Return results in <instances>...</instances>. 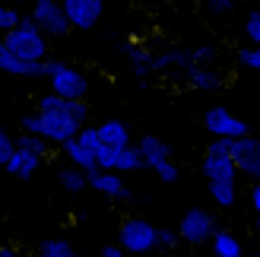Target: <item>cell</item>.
Segmentation results:
<instances>
[{
  "instance_id": "cell-1",
  "label": "cell",
  "mask_w": 260,
  "mask_h": 257,
  "mask_svg": "<svg viewBox=\"0 0 260 257\" xmlns=\"http://www.w3.org/2000/svg\"><path fill=\"white\" fill-rule=\"evenodd\" d=\"M7 48L13 54H19L22 60H32V63H45L48 60V35L32 22V16H22V22L13 29L10 35H4Z\"/></svg>"
},
{
  "instance_id": "cell-2",
  "label": "cell",
  "mask_w": 260,
  "mask_h": 257,
  "mask_svg": "<svg viewBox=\"0 0 260 257\" xmlns=\"http://www.w3.org/2000/svg\"><path fill=\"white\" fill-rule=\"evenodd\" d=\"M48 80H51V92L60 95V99H70V102H86L89 92V76L83 70H76L73 63H63V60H48Z\"/></svg>"
},
{
  "instance_id": "cell-3",
  "label": "cell",
  "mask_w": 260,
  "mask_h": 257,
  "mask_svg": "<svg viewBox=\"0 0 260 257\" xmlns=\"http://www.w3.org/2000/svg\"><path fill=\"white\" fill-rule=\"evenodd\" d=\"M118 245L124 251H130V254H146L152 248H159V229L152 222H146V219H140V216L124 219L121 232H118Z\"/></svg>"
},
{
  "instance_id": "cell-4",
  "label": "cell",
  "mask_w": 260,
  "mask_h": 257,
  "mask_svg": "<svg viewBox=\"0 0 260 257\" xmlns=\"http://www.w3.org/2000/svg\"><path fill=\"white\" fill-rule=\"evenodd\" d=\"M137 149H140V156H143V169H152L168 184L178 181V169H175V162H172V149H168L159 137H143Z\"/></svg>"
},
{
  "instance_id": "cell-5",
  "label": "cell",
  "mask_w": 260,
  "mask_h": 257,
  "mask_svg": "<svg viewBox=\"0 0 260 257\" xmlns=\"http://www.w3.org/2000/svg\"><path fill=\"white\" fill-rule=\"evenodd\" d=\"M219 232L216 229V216L203 207H190L184 213V219L178 226V235L187 241V245H203V241H213V235Z\"/></svg>"
},
{
  "instance_id": "cell-6",
  "label": "cell",
  "mask_w": 260,
  "mask_h": 257,
  "mask_svg": "<svg viewBox=\"0 0 260 257\" xmlns=\"http://www.w3.org/2000/svg\"><path fill=\"white\" fill-rule=\"evenodd\" d=\"M203 127L213 134V140H241V137H248V124H244L241 118H235V114H232L229 108H222V105L206 108Z\"/></svg>"
},
{
  "instance_id": "cell-7",
  "label": "cell",
  "mask_w": 260,
  "mask_h": 257,
  "mask_svg": "<svg viewBox=\"0 0 260 257\" xmlns=\"http://www.w3.org/2000/svg\"><path fill=\"white\" fill-rule=\"evenodd\" d=\"M32 22L48 38H60V35L70 32V19H67V13H63V7H60V0H35Z\"/></svg>"
},
{
  "instance_id": "cell-8",
  "label": "cell",
  "mask_w": 260,
  "mask_h": 257,
  "mask_svg": "<svg viewBox=\"0 0 260 257\" xmlns=\"http://www.w3.org/2000/svg\"><path fill=\"white\" fill-rule=\"evenodd\" d=\"M35 111H45V114H60V118H70L80 127H86V118H89V105L86 102H70V99H60L54 92H48L35 102Z\"/></svg>"
},
{
  "instance_id": "cell-9",
  "label": "cell",
  "mask_w": 260,
  "mask_h": 257,
  "mask_svg": "<svg viewBox=\"0 0 260 257\" xmlns=\"http://www.w3.org/2000/svg\"><path fill=\"white\" fill-rule=\"evenodd\" d=\"M232 159H235L238 172L251 175L254 181H260V137H241L232 140Z\"/></svg>"
},
{
  "instance_id": "cell-10",
  "label": "cell",
  "mask_w": 260,
  "mask_h": 257,
  "mask_svg": "<svg viewBox=\"0 0 260 257\" xmlns=\"http://www.w3.org/2000/svg\"><path fill=\"white\" fill-rule=\"evenodd\" d=\"M60 7L70 19V29H80V32L92 29L102 16V0H60Z\"/></svg>"
},
{
  "instance_id": "cell-11",
  "label": "cell",
  "mask_w": 260,
  "mask_h": 257,
  "mask_svg": "<svg viewBox=\"0 0 260 257\" xmlns=\"http://www.w3.org/2000/svg\"><path fill=\"white\" fill-rule=\"evenodd\" d=\"M0 70L10 73V76H29V80H38V76L48 73V60L45 63L22 60L19 54H13V51L7 48V42H0Z\"/></svg>"
},
{
  "instance_id": "cell-12",
  "label": "cell",
  "mask_w": 260,
  "mask_h": 257,
  "mask_svg": "<svg viewBox=\"0 0 260 257\" xmlns=\"http://www.w3.org/2000/svg\"><path fill=\"white\" fill-rule=\"evenodd\" d=\"M203 175H206V181H210V184H216V181L235 184L238 165H235L232 156H203Z\"/></svg>"
},
{
  "instance_id": "cell-13",
  "label": "cell",
  "mask_w": 260,
  "mask_h": 257,
  "mask_svg": "<svg viewBox=\"0 0 260 257\" xmlns=\"http://www.w3.org/2000/svg\"><path fill=\"white\" fill-rule=\"evenodd\" d=\"M184 80L193 89H203V92H213V89L222 86V73H219L213 63H193V67L184 70Z\"/></svg>"
},
{
  "instance_id": "cell-14",
  "label": "cell",
  "mask_w": 260,
  "mask_h": 257,
  "mask_svg": "<svg viewBox=\"0 0 260 257\" xmlns=\"http://www.w3.org/2000/svg\"><path fill=\"white\" fill-rule=\"evenodd\" d=\"M99 134H102V146H111V149H127L130 146V127L121 118H108L99 124Z\"/></svg>"
},
{
  "instance_id": "cell-15",
  "label": "cell",
  "mask_w": 260,
  "mask_h": 257,
  "mask_svg": "<svg viewBox=\"0 0 260 257\" xmlns=\"http://www.w3.org/2000/svg\"><path fill=\"white\" fill-rule=\"evenodd\" d=\"M89 187H95L99 194L114 197V200L130 197L127 190H124V181L118 178V172H89Z\"/></svg>"
},
{
  "instance_id": "cell-16",
  "label": "cell",
  "mask_w": 260,
  "mask_h": 257,
  "mask_svg": "<svg viewBox=\"0 0 260 257\" xmlns=\"http://www.w3.org/2000/svg\"><path fill=\"white\" fill-rule=\"evenodd\" d=\"M38 165H42V156H35L32 149L16 146V152H13V159H10V165H7V172L16 175V178H32V175L38 172Z\"/></svg>"
},
{
  "instance_id": "cell-17",
  "label": "cell",
  "mask_w": 260,
  "mask_h": 257,
  "mask_svg": "<svg viewBox=\"0 0 260 257\" xmlns=\"http://www.w3.org/2000/svg\"><path fill=\"white\" fill-rule=\"evenodd\" d=\"M63 156H67V162L73 165V169H80V172H99V165H95V152H89L86 146H80L76 140H70V143H63Z\"/></svg>"
},
{
  "instance_id": "cell-18",
  "label": "cell",
  "mask_w": 260,
  "mask_h": 257,
  "mask_svg": "<svg viewBox=\"0 0 260 257\" xmlns=\"http://www.w3.org/2000/svg\"><path fill=\"white\" fill-rule=\"evenodd\" d=\"M213 254L216 257H244V248L235 232H229V229H219L213 235Z\"/></svg>"
},
{
  "instance_id": "cell-19",
  "label": "cell",
  "mask_w": 260,
  "mask_h": 257,
  "mask_svg": "<svg viewBox=\"0 0 260 257\" xmlns=\"http://www.w3.org/2000/svg\"><path fill=\"white\" fill-rule=\"evenodd\" d=\"M57 181L63 190H70V194H80L83 187H89V175L80 172V169H73V165H63V169L57 172Z\"/></svg>"
},
{
  "instance_id": "cell-20",
  "label": "cell",
  "mask_w": 260,
  "mask_h": 257,
  "mask_svg": "<svg viewBox=\"0 0 260 257\" xmlns=\"http://www.w3.org/2000/svg\"><path fill=\"white\" fill-rule=\"evenodd\" d=\"M127 51V57H130V63H134V73L137 76H149L152 73V51H146V48H124Z\"/></svg>"
},
{
  "instance_id": "cell-21",
  "label": "cell",
  "mask_w": 260,
  "mask_h": 257,
  "mask_svg": "<svg viewBox=\"0 0 260 257\" xmlns=\"http://www.w3.org/2000/svg\"><path fill=\"white\" fill-rule=\"evenodd\" d=\"M210 194L216 200V207H232L238 200V187L229 181H216V184H210Z\"/></svg>"
},
{
  "instance_id": "cell-22",
  "label": "cell",
  "mask_w": 260,
  "mask_h": 257,
  "mask_svg": "<svg viewBox=\"0 0 260 257\" xmlns=\"http://www.w3.org/2000/svg\"><path fill=\"white\" fill-rule=\"evenodd\" d=\"M38 257H76L73 248L67 245V241H60V238H48L38 245Z\"/></svg>"
},
{
  "instance_id": "cell-23",
  "label": "cell",
  "mask_w": 260,
  "mask_h": 257,
  "mask_svg": "<svg viewBox=\"0 0 260 257\" xmlns=\"http://www.w3.org/2000/svg\"><path fill=\"white\" fill-rule=\"evenodd\" d=\"M137 169H143V156H140V149H137V146L121 149V152H118V169H114V172H137Z\"/></svg>"
},
{
  "instance_id": "cell-24",
  "label": "cell",
  "mask_w": 260,
  "mask_h": 257,
  "mask_svg": "<svg viewBox=\"0 0 260 257\" xmlns=\"http://www.w3.org/2000/svg\"><path fill=\"white\" fill-rule=\"evenodd\" d=\"M76 143L86 146L89 152H99V149H102V134H99V127H95V124L80 127V134H76Z\"/></svg>"
},
{
  "instance_id": "cell-25",
  "label": "cell",
  "mask_w": 260,
  "mask_h": 257,
  "mask_svg": "<svg viewBox=\"0 0 260 257\" xmlns=\"http://www.w3.org/2000/svg\"><path fill=\"white\" fill-rule=\"evenodd\" d=\"M244 38L251 42V48H260V10H251L244 19Z\"/></svg>"
},
{
  "instance_id": "cell-26",
  "label": "cell",
  "mask_w": 260,
  "mask_h": 257,
  "mask_svg": "<svg viewBox=\"0 0 260 257\" xmlns=\"http://www.w3.org/2000/svg\"><path fill=\"white\" fill-rule=\"evenodd\" d=\"M118 152H121V149L102 146V149L95 152V165H99V172H114V169H118Z\"/></svg>"
},
{
  "instance_id": "cell-27",
  "label": "cell",
  "mask_w": 260,
  "mask_h": 257,
  "mask_svg": "<svg viewBox=\"0 0 260 257\" xmlns=\"http://www.w3.org/2000/svg\"><path fill=\"white\" fill-rule=\"evenodd\" d=\"M16 146H22V149H32L35 156H48V140H42V137H32V134H22L19 140H16Z\"/></svg>"
},
{
  "instance_id": "cell-28",
  "label": "cell",
  "mask_w": 260,
  "mask_h": 257,
  "mask_svg": "<svg viewBox=\"0 0 260 257\" xmlns=\"http://www.w3.org/2000/svg\"><path fill=\"white\" fill-rule=\"evenodd\" d=\"M19 22H22V16H19L16 10H10V7H0V32H4V35H10V32L16 29Z\"/></svg>"
},
{
  "instance_id": "cell-29",
  "label": "cell",
  "mask_w": 260,
  "mask_h": 257,
  "mask_svg": "<svg viewBox=\"0 0 260 257\" xmlns=\"http://www.w3.org/2000/svg\"><path fill=\"white\" fill-rule=\"evenodd\" d=\"M238 63L248 70H260V48H241L238 51Z\"/></svg>"
},
{
  "instance_id": "cell-30",
  "label": "cell",
  "mask_w": 260,
  "mask_h": 257,
  "mask_svg": "<svg viewBox=\"0 0 260 257\" xmlns=\"http://www.w3.org/2000/svg\"><path fill=\"white\" fill-rule=\"evenodd\" d=\"M13 152H16V140H10L4 131H0V169H7V165H10Z\"/></svg>"
},
{
  "instance_id": "cell-31",
  "label": "cell",
  "mask_w": 260,
  "mask_h": 257,
  "mask_svg": "<svg viewBox=\"0 0 260 257\" xmlns=\"http://www.w3.org/2000/svg\"><path fill=\"white\" fill-rule=\"evenodd\" d=\"M238 0H206V10L213 13V16H229L232 10H235Z\"/></svg>"
},
{
  "instance_id": "cell-32",
  "label": "cell",
  "mask_w": 260,
  "mask_h": 257,
  "mask_svg": "<svg viewBox=\"0 0 260 257\" xmlns=\"http://www.w3.org/2000/svg\"><path fill=\"white\" fill-rule=\"evenodd\" d=\"M206 156H232V140H213L206 146Z\"/></svg>"
},
{
  "instance_id": "cell-33",
  "label": "cell",
  "mask_w": 260,
  "mask_h": 257,
  "mask_svg": "<svg viewBox=\"0 0 260 257\" xmlns=\"http://www.w3.org/2000/svg\"><path fill=\"white\" fill-rule=\"evenodd\" d=\"M178 232H172V229H159V248H175L178 245Z\"/></svg>"
},
{
  "instance_id": "cell-34",
  "label": "cell",
  "mask_w": 260,
  "mask_h": 257,
  "mask_svg": "<svg viewBox=\"0 0 260 257\" xmlns=\"http://www.w3.org/2000/svg\"><path fill=\"white\" fill-rule=\"evenodd\" d=\"M251 207H254L257 216H260V181H254V187H251Z\"/></svg>"
},
{
  "instance_id": "cell-35",
  "label": "cell",
  "mask_w": 260,
  "mask_h": 257,
  "mask_svg": "<svg viewBox=\"0 0 260 257\" xmlns=\"http://www.w3.org/2000/svg\"><path fill=\"white\" fill-rule=\"evenodd\" d=\"M102 257H124V248L121 245H108L105 251H102Z\"/></svg>"
},
{
  "instance_id": "cell-36",
  "label": "cell",
  "mask_w": 260,
  "mask_h": 257,
  "mask_svg": "<svg viewBox=\"0 0 260 257\" xmlns=\"http://www.w3.org/2000/svg\"><path fill=\"white\" fill-rule=\"evenodd\" d=\"M0 257H22L19 248H0Z\"/></svg>"
},
{
  "instance_id": "cell-37",
  "label": "cell",
  "mask_w": 260,
  "mask_h": 257,
  "mask_svg": "<svg viewBox=\"0 0 260 257\" xmlns=\"http://www.w3.org/2000/svg\"><path fill=\"white\" fill-rule=\"evenodd\" d=\"M257 238H260V216H257Z\"/></svg>"
}]
</instances>
